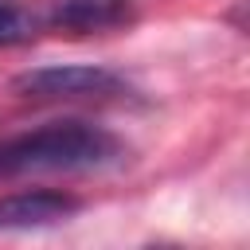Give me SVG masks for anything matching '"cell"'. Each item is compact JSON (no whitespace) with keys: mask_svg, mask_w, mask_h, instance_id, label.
<instances>
[{"mask_svg":"<svg viewBox=\"0 0 250 250\" xmlns=\"http://www.w3.org/2000/svg\"><path fill=\"white\" fill-rule=\"evenodd\" d=\"M82 211V199L55 188H27L0 195V230H31V227H55Z\"/></svg>","mask_w":250,"mask_h":250,"instance_id":"3","label":"cell"},{"mask_svg":"<svg viewBox=\"0 0 250 250\" xmlns=\"http://www.w3.org/2000/svg\"><path fill=\"white\" fill-rule=\"evenodd\" d=\"M12 90L39 102H86V98H121L129 94V82L109 66L90 62H55V66H31L12 78Z\"/></svg>","mask_w":250,"mask_h":250,"instance_id":"2","label":"cell"},{"mask_svg":"<svg viewBox=\"0 0 250 250\" xmlns=\"http://www.w3.org/2000/svg\"><path fill=\"white\" fill-rule=\"evenodd\" d=\"M133 16H137L133 0H55L47 12V23L74 35H94V31L125 27L133 23Z\"/></svg>","mask_w":250,"mask_h":250,"instance_id":"4","label":"cell"},{"mask_svg":"<svg viewBox=\"0 0 250 250\" xmlns=\"http://www.w3.org/2000/svg\"><path fill=\"white\" fill-rule=\"evenodd\" d=\"M39 31V16L0 0V47H12V43H27L31 35Z\"/></svg>","mask_w":250,"mask_h":250,"instance_id":"5","label":"cell"},{"mask_svg":"<svg viewBox=\"0 0 250 250\" xmlns=\"http://www.w3.org/2000/svg\"><path fill=\"white\" fill-rule=\"evenodd\" d=\"M125 156V145L90 121H51L27 133H16L0 141V180L20 176H78V172H102L113 168Z\"/></svg>","mask_w":250,"mask_h":250,"instance_id":"1","label":"cell"}]
</instances>
